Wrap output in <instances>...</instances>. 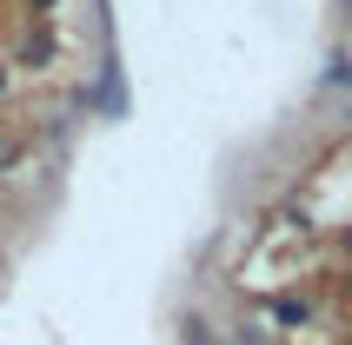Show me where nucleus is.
I'll use <instances>...</instances> for the list:
<instances>
[{"mask_svg":"<svg viewBox=\"0 0 352 345\" xmlns=\"http://www.w3.org/2000/svg\"><path fill=\"white\" fill-rule=\"evenodd\" d=\"M0 93H7V60H0Z\"/></svg>","mask_w":352,"mask_h":345,"instance_id":"0eeeda50","label":"nucleus"},{"mask_svg":"<svg viewBox=\"0 0 352 345\" xmlns=\"http://www.w3.org/2000/svg\"><path fill=\"white\" fill-rule=\"evenodd\" d=\"M60 0H27V14H54Z\"/></svg>","mask_w":352,"mask_h":345,"instance_id":"423d86ee","label":"nucleus"},{"mask_svg":"<svg viewBox=\"0 0 352 345\" xmlns=\"http://www.w3.org/2000/svg\"><path fill=\"white\" fill-rule=\"evenodd\" d=\"M233 345H279V339H273L266 326H239V332H233Z\"/></svg>","mask_w":352,"mask_h":345,"instance_id":"7ed1b4c3","label":"nucleus"},{"mask_svg":"<svg viewBox=\"0 0 352 345\" xmlns=\"http://www.w3.org/2000/svg\"><path fill=\"white\" fill-rule=\"evenodd\" d=\"M273 319H279V326H306V319H313V299H299V292H279V299H273Z\"/></svg>","mask_w":352,"mask_h":345,"instance_id":"f03ea898","label":"nucleus"},{"mask_svg":"<svg viewBox=\"0 0 352 345\" xmlns=\"http://www.w3.org/2000/svg\"><path fill=\"white\" fill-rule=\"evenodd\" d=\"M54 54H60V40H54V27H47V14H40V27H27V34H20L14 67H54Z\"/></svg>","mask_w":352,"mask_h":345,"instance_id":"f257e3e1","label":"nucleus"},{"mask_svg":"<svg viewBox=\"0 0 352 345\" xmlns=\"http://www.w3.org/2000/svg\"><path fill=\"white\" fill-rule=\"evenodd\" d=\"M14 159H20V140H0V172L14 166Z\"/></svg>","mask_w":352,"mask_h":345,"instance_id":"39448f33","label":"nucleus"},{"mask_svg":"<svg viewBox=\"0 0 352 345\" xmlns=\"http://www.w3.org/2000/svg\"><path fill=\"white\" fill-rule=\"evenodd\" d=\"M186 345H219V339H213V326H206V319H186Z\"/></svg>","mask_w":352,"mask_h":345,"instance_id":"20e7f679","label":"nucleus"}]
</instances>
